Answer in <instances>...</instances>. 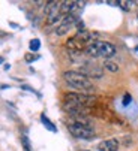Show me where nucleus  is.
<instances>
[{"instance_id":"1","label":"nucleus","mask_w":138,"mask_h":151,"mask_svg":"<svg viewBox=\"0 0 138 151\" xmlns=\"http://www.w3.org/2000/svg\"><path fill=\"white\" fill-rule=\"evenodd\" d=\"M63 79L71 88L78 90L81 93L89 94V91L95 90V85L92 82V79H89L84 73H81L78 70H66L63 73Z\"/></svg>"},{"instance_id":"2","label":"nucleus","mask_w":138,"mask_h":151,"mask_svg":"<svg viewBox=\"0 0 138 151\" xmlns=\"http://www.w3.org/2000/svg\"><path fill=\"white\" fill-rule=\"evenodd\" d=\"M86 52H87V55L93 57V58L105 57L107 60H110V57L116 54V47L107 40H96L86 48Z\"/></svg>"},{"instance_id":"3","label":"nucleus","mask_w":138,"mask_h":151,"mask_svg":"<svg viewBox=\"0 0 138 151\" xmlns=\"http://www.w3.org/2000/svg\"><path fill=\"white\" fill-rule=\"evenodd\" d=\"M65 103L69 106H80V108H87L95 105L98 97L93 94H86V93H66L63 97Z\"/></svg>"},{"instance_id":"4","label":"nucleus","mask_w":138,"mask_h":151,"mask_svg":"<svg viewBox=\"0 0 138 151\" xmlns=\"http://www.w3.org/2000/svg\"><path fill=\"white\" fill-rule=\"evenodd\" d=\"M68 130L71 132V135L77 139H84V141H90L95 138V132L89 124H84L81 121H74V123H69L68 126Z\"/></svg>"},{"instance_id":"5","label":"nucleus","mask_w":138,"mask_h":151,"mask_svg":"<svg viewBox=\"0 0 138 151\" xmlns=\"http://www.w3.org/2000/svg\"><path fill=\"white\" fill-rule=\"evenodd\" d=\"M78 72L84 73L89 79H92V78L101 79L102 75H104L102 68L98 66V64H95V63H84V64H83V68H81V70H78Z\"/></svg>"},{"instance_id":"6","label":"nucleus","mask_w":138,"mask_h":151,"mask_svg":"<svg viewBox=\"0 0 138 151\" xmlns=\"http://www.w3.org/2000/svg\"><path fill=\"white\" fill-rule=\"evenodd\" d=\"M66 48L69 50V51H72V52H75V54H80L81 51H86V48H87V44L80 37V36H74V37H71V39H68V42H66Z\"/></svg>"},{"instance_id":"7","label":"nucleus","mask_w":138,"mask_h":151,"mask_svg":"<svg viewBox=\"0 0 138 151\" xmlns=\"http://www.w3.org/2000/svg\"><path fill=\"white\" fill-rule=\"evenodd\" d=\"M98 151H119V139L110 138L98 144Z\"/></svg>"},{"instance_id":"8","label":"nucleus","mask_w":138,"mask_h":151,"mask_svg":"<svg viewBox=\"0 0 138 151\" xmlns=\"http://www.w3.org/2000/svg\"><path fill=\"white\" fill-rule=\"evenodd\" d=\"M102 66H104V69H107L108 72H117V70H119V66H117L114 61H111V60H105Z\"/></svg>"},{"instance_id":"9","label":"nucleus","mask_w":138,"mask_h":151,"mask_svg":"<svg viewBox=\"0 0 138 151\" xmlns=\"http://www.w3.org/2000/svg\"><path fill=\"white\" fill-rule=\"evenodd\" d=\"M41 121L44 123V126L47 127L48 130H51V132H57L56 126H54V124H53V123H51V121H50L48 118H47V115H44V114H42V115H41Z\"/></svg>"},{"instance_id":"10","label":"nucleus","mask_w":138,"mask_h":151,"mask_svg":"<svg viewBox=\"0 0 138 151\" xmlns=\"http://www.w3.org/2000/svg\"><path fill=\"white\" fill-rule=\"evenodd\" d=\"M21 144H23V150L24 151H32V145H30V141H29L27 135L21 136Z\"/></svg>"},{"instance_id":"11","label":"nucleus","mask_w":138,"mask_h":151,"mask_svg":"<svg viewBox=\"0 0 138 151\" xmlns=\"http://www.w3.org/2000/svg\"><path fill=\"white\" fill-rule=\"evenodd\" d=\"M29 47H30V51H38L39 48H41V42H39V39H32L30 40V44H29Z\"/></svg>"},{"instance_id":"12","label":"nucleus","mask_w":138,"mask_h":151,"mask_svg":"<svg viewBox=\"0 0 138 151\" xmlns=\"http://www.w3.org/2000/svg\"><path fill=\"white\" fill-rule=\"evenodd\" d=\"M39 57L38 55H33V54H26V57H24V60L27 61V63H32V61H35V60H38Z\"/></svg>"},{"instance_id":"13","label":"nucleus","mask_w":138,"mask_h":151,"mask_svg":"<svg viewBox=\"0 0 138 151\" xmlns=\"http://www.w3.org/2000/svg\"><path fill=\"white\" fill-rule=\"evenodd\" d=\"M129 103H131V94L126 93V94L123 96V105L126 106V105H129Z\"/></svg>"},{"instance_id":"14","label":"nucleus","mask_w":138,"mask_h":151,"mask_svg":"<svg viewBox=\"0 0 138 151\" xmlns=\"http://www.w3.org/2000/svg\"><path fill=\"white\" fill-rule=\"evenodd\" d=\"M137 17H138V15H137Z\"/></svg>"}]
</instances>
